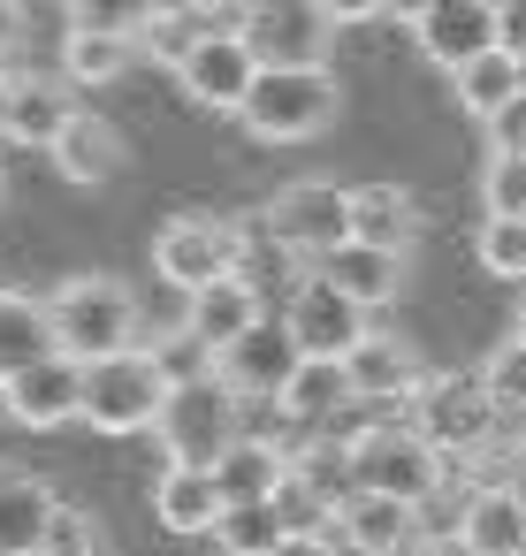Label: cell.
<instances>
[{
    "label": "cell",
    "mask_w": 526,
    "mask_h": 556,
    "mask_svg": "<svg viewBox=\"0 0 526 556\" xmlns=\"http://www.w3.org/2000/svg\"><path fill=\"white\" fill-rule=\"evenodd\" d=\"M47 320H54L62 358H77V366L138 351V298H130L123 275H70V282H54L47 290Z\"/></svg>",
    "instance_id": "cell-1"
},
{
    "label": "cell",
    "mask_w": 526,
    "mask_h": 556,
    "mask_svg": "<svg viewBox=\"0 0 526 556\" xmlns=\"http://www.w3.org/2000/svg\"><path fill=\"white\" fill-rule=\"evenodd\" d=\"M343 465H351V488L366 495H397V503H435L442 480H450V457L412 427V419H374L343 442Z\"/></svg>",
    "instance_id": "cell-2"
},
{
    "label": "cell",
    "mask_w": 526,
    "mask_h": 556,
    "mask_svg": "<svg viewBox=\"0 0 526 556\" xmlns=\"http://www.w3.org/2000/svg\"><path fill=\"white\" fill-rule=\"evenodd\" d=\"M168 389L176 381H168L153 343H138L123 358H100V366H85V427H100V434H153Z\"/></svg>",
    "instance_id": "cell-3"
},
{
    "label": "cell",
    "mask_w": 526,
    "mask_h": 556,
    "mask_svg": "<svg viewBox=\"0 0 526 556\" xmlns=\"http://www.w3.org/2000/svg\"><path fill=\"white\" fill-rule=\"evenodd\" d=\"M237 396L206 374V381H176L168 389V404H161V419H153V442H161V457L168 465H222L237 442H245V427H237Z\"/></svg>",
    "instance_id": "cell-4"
},
{
    "label": "cell",
    "mask_w": 526,
    "mask_h": 556,
    "mask_svg": "<svg viewBox=\"0 0 526 556\" xmlns=\"http://www.w3.org/2000/svg\"><path fill=\"white\" fill-rule=\"evenodd\" d=\"M328 115H336V77L328 70H260L252 100L237 108V123L260 146H298V138L328 130Z\"/></svg>",
    "instance_id": "cell-5"
},
{
    "label": "cell",
    "mask_w": 526,
    "mask_h": 556,
    "mask_svg": "<svg viewBox=\"0 0 526 556\" xmlns=\"http://www.w3.org/2000/svg\"><path fill=\"white\" fill-rule=\"evenodd\" d=\"M260 222H267V244H275L283 260H313V267H321L336 244H351V191L305 176V184H283Z\"/></svg>",
    "instance_id": "cell-6"
},
{
    "label": "cell",
    "mask_w": 526,
    "mask_h": 556,
    "mask_svg": "<svg viewBox=\"0 0 526 556\" xmlns=\"http://www.w3.org/2000/svg\"><path fill=\"white\" fill-rule=\"evenodd\" d=\"M237 39L260 54V70H328L336 16L321 0H245Z\"/></svg>",
    "instance_id": "cell-7"
},
{
    "label": "cell",
    "mask_w": 526,
    "mask_h": 556,
    "mask_svg": "<svg viewBox=\"0 0 526 556\" xmlns=\"http://www.w3.org/2000/svg\"><path fill=\"white\" fill-rule=\"evenodd\" d=\"M412 427L442 450V457H480L496 450V396L480 389V374H427V389L412 396Z\"/></svg>",
    "instance_id": "cell-8"
},
{
    "label": "cell",
    "mask_w": 526,
    "mask_h": 556,
    "mask_svg": "<svg viewBox=\"0 0 526 556\" xmlns=\"http://www.w3.org/2000/svg\"><path fill=\"white\" fill-rule=\"evenodd\" d=\"M237 267H245V229L222 222V214H176L153 237V275L168 290H184V298L222 282V275H237Z\"/></svg>",
    "instance_id": "cell-9"
},
{
    "label": "cell",
    "mask_w": 526,
    "mask_h": 556,
    "mask_svg": "<svg viewBox=\"0 0 526 556\" xmlns=\"http://www.w3.org/2000/svg\"><path fill=\"white\" fill-rule=\"evenodd\" d=\"M176 85H184V100H191L199 115H237V108L252 100V85H260V54L237 39V24H214V31L199 39V54L176 70Z\"/></svg>",
    "instance_id": "cell-10"
},
{
    "label": "cell",
    "mask_w": 526,
    "mask_h": 556,
    "mask_svg": "<svg viewBox=\"0 0 526 556\" xmlns=\"http://www.w3.org/2000/svg\"><path fill=\"white\" fill-rule=\"evenodd\" d=\"M283 328H290V343H298L305 358H351V351L366 343V305L343 298L328 275H305V282L290 290Z\"/></svg>",
    "instance_id": "cell-11"
},
{
    "label": "cell",
    "mask_w": 526,
    "mask_h": 556,
    "mask_svg": "<svg viewBox=\"0 0 526 556\" xmlns=\"http://www.w3.org/2000/svg\"><path fill=\"white\" fill-rule=\"evenodd\" d=\"M298 366H305V351L290 343V328H283V320H260L245 343H229V351L214 358V381H222L237 404H283V389H290Z\"/></svg>",
    "instance_id": "cell-12"
},
{
    "label": "cell",
    "mask_w": 526,
    "mask_h": 556,
    "mask_svg": "<svg viewBox=\"0 0 526 556\" xmlns=\"http://www.w3.org/2000/svg\"><path fill=\"white\" fill-rule=\"evenodd\" d=\"M343 374H351V396H359V404H412V396L427 389L419 351H412L404 336H389V328H366V343L343 358Z\"/></svg>",
    "instance_id": "cell-13"
},
{
    "label": "cell",
    "mask_w": 526,
    "mask_h": 556,
    "mask_svg": "<svg viewBox=\"0 0 526 556\" xmlns=\"http://www.w3.org/2000/svg\"><path fill=\"white\" fill-rule=\"evenodd\" d=\"M9 419H16V427H32V434H54V427L85 419V366L54 351L47 366L16 374V381H9Z\"/></svg>",
    "instance_id": "cell-14"
},
{
    "label": "cell",
    "mask_w": 526,
    "mask_h": 556,
    "mask_svg": "<svg viewBox=\"0 0 526 556\" xmlns=\"http://www.w3.org/2000/svg\"><path fill=\"white\" fill-rule=\"evenodd\" d=\"M260 320H267V305H260V282H252V275H222V282H206V290L184 298V328H191L214 358H222L229 343H245Z\"/></svg>",
    "instance_id": "cell-15"
},
{
    "label": "cell",
    "mask_w": 526,
    "mask_h": 556,
    "mask_svg": "<svg viewBox=\"0 0 526 556\" xmlns=\"http://www.w3.org/2000/svg\"><path fill=\"white\" fill-rule=\"evenodd\" d=\"M412 39H419V54L435 62V70H465V62H480V54H496V9H480V0H435V9L412 24Z\"/></svg>",
    "instance_id": "cell-16"
},
{
    "label": "cell",
    "mask_w": 526,
    "mask_h": 556,
    "mask_svg": "<svg viewBox=\"0 0 526 556\" xmlns=\"http://www.w3.org/2000/svg\"><path fill=\"white\" fill-rule=\"evenodd\" d=\"M336 541L359 548V556H412V548H419V510L397 503V495H366V488H351L343 510H336Z\"/></svg>",
    "instance_id": "cell-17"
},
{
    "label": "cell",
    "mask_w": 526,
    "mask_h": 556,
    "mask_svg": "<svg viewBox=\"0 0 526 556\" xmlns=\"http://www.w3.org/2000/svg\"><path fill=\"white\" fill-rule=\"evenodd\" d=\"M47 161L62 168V184H85V191H100V184H115V176H123L130 146H123V130H115L108 115L77 108V115H70V130L54 138V153H47Z\"/></svg>",
    "instance_id": "cell-18"
},
{
    "label": "cell",
    "mask_w": 526,
    "mask_h": 556,
    "mask_svg": "<svg viewBox=\"0 0 526 556\" xmlns=\"http://www.w3.org/2000/svg\"><path fill=\"white\" fill-rule=\"evenodd\" d=\"M419 199L412 191H397V184H359L351 191V244H374V252H412L419 244Z\"/></svg>",
    "instance_id": "cell-19"
},
{
    "label": "cell",
    "mask_w": 526,
    "mask_h": 556,
    "mask_svg": "<svg viewBox=\"0 0 526 556\" xmlns=\"http://www.w3.org/2000/svg\"><path fill=\"white\" fill-rule=\"evenodd\" d=\"M62 343H54V320H47V298L32 290H0V389H9L16 374L47 366Z\"/></svg>",
    "instance_id": "cell-20"
},
{
    "label": "cell",
    "mask_w": 526,
    "mask_h": 556,
    "mask_svg": "<svg viewBox=\"0 0 526 556\" xmlns=\"http://www.w3.org/2000/svg\"><path fill=\"white\" fill-rule=\"evenodd\" d=\"M458 533L473 556H526V503L503 488H465V510H458Z\"/></svg>",
    "instance_id": "cell-21"
},
{
    "label": "cell",
    "mask_w": 526,
    "mask_h": 556,
    "mask_svg": "<svg viewBox=\"0 0 526 556\" xmlns=\"http://www.w3.org/2000/svg\"><path fill=\"white\" fill-rule=\"evenodd\" d=\"M222 488H214V472L206 465H168L161 480H153V518L168 526V533H214L222 526Z\"/></svg>",
    "instance_id": "cell-22"
},
{
    "label": "cell",
    "mask_w": 526,
    "mask_h": 556,
    "mask_svg": "<svg viewBox=\"0 0 526 556\" xmlns=\"http://www.w3.org/2000/svg\"><path fill=\"white\" fill-rule=\"evenodd\" d=\"M62 495L32 472H0V556H39L47 526H54Z\"/></svg>",
    "instance_id": "cell-23"
},
{
    "label": "cell",
    "mask_w": 526,
    "mask_h": 556,
    "mask_svg": "<svg viewBox=\"0 0 526 556\" xmlns=\"http://www.w3.org/2000/svg\"><path fill=\"white\" fill-rule=\"evenodd\" d=\"M70 115H77V100H70L62 77H16V100H9V146L54 153V138L70 130Z\"/></svg>",
    "instance_id": "cell-24"
},
{
    "label": "cell",
    "mask_w": 526,
    "mask_h": 556,
    "mask_svg": "<svg viewBox=\"0 0 526 556\" xmlns=\"http://www.w3.org/2000/svg\"><path fill=\"white\" fill-rule=\"evenodd\" d=\"M290 480V450L267 442V434H245L222 465H214V488L222 503H275V488Z\"/></svg>",
    "instance_id": "cell-25"
},
{
    "label": "cell",
    "mask_w": 526,
    "mask_h": 556,
    "mask_svg": "<svg viewBox=\"0 0 526 556\" xmlns=\"http://www.w3.org/2000/svg\"><path fill=\"white\" fill-rule=\"evenodd\" d=\"M313 275H328V282H336L343 298H359L366 313L389 305V298L404 290V260H397V252H374V244H336Z\"/></svg>",
    "instance_id": "cell-26"
},
{
    "label": "cell",
    "mask_w": 526,
    "mask_h": 556,
    "mask_svg": "<svg viewBox=\"0 0 526 556\" xmlns=\"http://www.w3.org/2000/svg\"><path fill=\"white\" fill-rule=\"evenodd\" d=\"M214 31V16L199 9V0H161L153 9V24L138 31V54L146 62H161V70H184L191 54H199V39Z\"/></svg>",
    "instance_id": "cell-27"
},
{
    "label": "cell",
    "mask_w": 526,
    "mask_h": 556,
    "mask_svg": "<svg viewBox=\"0 0 526 556\" xmlns=\"http://www.w3.org/2000/svg\"><path fill=\"white\" fill-rule=\"evenodd\" d=\"M450 92H458V108L473 115V123H488V115H503L518 92H526V70L496 47V54H480V62H465L458 77H450Z\"/></svg>",
    "instance_id": "cell-28"
},
{
    "label": "cell",
    "mask_w": 526,
    "mask_h": 556,
    "mask_svg": "<svg viewBox=\"0 0 526 556\" xmlns=\"http://www.w3.org/2000/svg\"><path fill=\"white\" fill-rule=\"evenodd\" d=\"M138 62V39H108V31H70L62 39V85H115Z\"/></svg>",
    "instance_id": "cell-29"
},
{
    "label": "cell",
    "mask_w": 526,
    "mask_h": 556,
    "mask_svg": "<svg viewBox=\"0 0 526 556\" xmlns=\"http://www.w3.org/2000/svg\"><path fill=\"white\" fill-rule=\"evenodd\" d=\"M343 404H359L343 358H305V366L290 374V389H283L275 412H290V419H328V412H343Z\"/></svg>",
    "instance_id": "cell-30"
},
{
    "label": "cell",
    "mask_w": 526,
    "mask_h": 556,
    "mask_svg": "<svg viewBox=\"0 0 526 556\" xmlns=\"http://www.w3.org/2000/svg\"><path fill=\"white\" fill-rule=\"evenodd\" d=\"M283 533H290V526L275 518V503H229L222 526H214V548H222V556H275Z\"/></svg>",
    "instance_id": "cell-31"
},
{
    "label": "cell",
    "mask_w": 526,
    "mask_h": 556,
    "mask_svg": "<svg viewBox=\"0 0 526 556\" xmlns=\"http://www.w3.org/2000/svg\"><path fill=\"white\" fill-rule=\"evenodd\" d=\"M70 9V31H108V39H138L153 24L161 0H62Z\"/></svg>",
    "instance_id": "cell-32"
},
{
    "label": "cell",
    "mask_w": 526,
    "mask_h": 556,
    "mask_svg": "<svg viewBox=\"0 0 526 556\" xmlns=\"http://www.w3.org/2000/svg\"><path fill=\"white\" fill-rule=\"evenodd\" d=\"M480 206H488V222H526V153H488Z\"/></svg>",
    "instance_id": "cell-33"
},
{
    "label": "cell",
    "mask_w": 526,
    "mask_h": 556,
    "mask_svg": "<svg viewBox=\"0 0 526 556\" xmlns=\"http://www.w3.org/2000/svg\"><path fill=\"white\" fill-rule=\"evenodd\" d=\"M480 389L496 396V412H503V419H526V343H518V336L488 351V366H480Z\"/></svg>",
    "instance_id": "cell-34"
},
{
    "label": "cell",
    "mask_w": 526,
    "mask_h": 556,
    "mask_svg": "<svg viewBox=\"0 0 526 556\" xmlns=\"http://www.w3.org/2000/svg\"><path fill=\"white\" fill-rule=\"evenodd\" d=\"M473 252L496 282H526V222H480Z\"/></svg>",
    "instance_id": "cell-35"
},
{
    "label": "cell",
    "mask_w": 526,
    "mask_h": 556,
    "mask_svg": "<svg viewBox=\"0 0 526 556\" xmlns=\"http://www.w3.org/2000/svg\"><path fill=\"white\" fill-rule=\"evenodd\" d=\"M39 556H100V518L77 510V503H62L54 526H47V541H39Z\"/></svg>",
    "instance_id": "cell-36"
},
{
    "label": "cell",
    "mask_w": 526,
    "mask_h": 556,
    "mask_svg": "<svg viewBox=\"0 0 526 556\" xmlns=\"http://www.w3.org/2000/svg\"><path fill=\"white\" fill-rule=\"evenodd\" d=\"M480 130H488V153H526V92H518L503 115H488Z\"/></svg>",
    "instance_id": "cell-37"
},
{
    "label": "cell",
    "mask_w": 526,
    "mask_h": 556,
    "mask_svg": "<svg viewBox=\"0 0 526 556\" xmlns=\"http://www.w3.org/2000/svg\"><path fill=\"white\" fill-rule=\"evenodd\" d=\"M496 47H503V54L526 70V0H511V9L496 16Z\"/></svg>",
    "instance_id": "cell-38"
},
{
    "label": "cell",
    "mask_w": 526,
    "mask_h": 556,
    "mask_svg": "<svg viewBox=\"0 0 526 556\" xmlns=\"http://www.w3.org/2000/svg\"><path fill=\"white\" fill-rule=\"evenodd\" d=\"M321 9L336 24H374V16H389V0H321Z\"/></svg>",
    "instance_id": "cell-39"
},
{
    "label": "cell",
    "mask_w": 526,
    "mask_h": 556,
    "mask_svg": "<svg viewBox=\"0 0 526 556\" xmlns=\"http://www.w3.org/2000/svg\"><path fill=\"white\" fill-rule=\"evenodd\" d=\"M412 556H473V548H465V533H458V526H442V533H419V548H412Z\"/></svg>",
    "instance_id": "cell-40"
},
{
    "label": "cell",
    "mask_w": 526,
    "mask_h": 556,
    "mask_svg": "<svg viewBox=\"0 0 526 556\" xmlns=\"http://www.w3.org/2000/svg\"><path fill=\"white\" fill-rule=\"evenodd\" d=\"M275 556H336V541H328V533H283Z\"/></svg>",
    "instance_id": "cell-41"
},
{
    "label": "cell",
    "mask_w": 526,
    "mask_h": 556,
    "mask_svg": "<svg viewBox=\"0 0 526 556\" xmlns=\"http://www.w3.org/2000/svg\"><path fill=\"white\" fill-rule=\"evenodd\" d=\"M16 39H24V9H16V0H0V62L16 54Z\"/></svg>",
    "instance_id": "cell-42"
},
{
    "label": "cell",
    "mask_w": 526,
    "mask_h": 556,
    "mask_svg": "<svg viewBox=\"0 0 526 556\" xmlns=\"http://www.w3.org/2000/svg\"><path fill=\"white\" fill-rule=\"evenodd\" d=\"M427 9H435V0H389V16H397V24H419Z\"/></svg>",
    "instance_id": "cell-43"
},
{
    "label": "cell",
    "mask_w": 526,
    "mask_h": 556,
    "mask_svg": "<svg viewBox=\"0 0 526 556\" xmlns=\"http://www.w3.org/2000/svg\"><path fill=\"white\" fill-rule=\"evenodd\" d=\"M9 100H16V77L0 70V138H9Z\"/></svg>",
    "instance_id": "cell-44"
},
{
    "label": "cell",
    "mask_w": 526,
    "mask_h": 556,
    "mask_svg": "<svg viewBox=\"0 0 526 556\" xmlns=\"http://www.w3.org/2000/svg\"><path fill=\"white\" fill-rule=\"evenodd\" d=\"M511 495H518V503H526V450H518V457H511Z\"/></svg>",
    "instance_id": "cell-45"
},
{
    "label": "cell",
    "mask_w": 526,
    "mask_h": 556,
    "mask_svg": "<svg viewBox=\"0 0 526 556\" xmlns=\"http://www.w3.org/2000/svg\"><path fill=\"white\" fill-rule=\"evenodd\" d=\"M511 336H518V343H526V305H518V320H511Z\"/></svg>",
    "instance_id": "cell-46"
},
{
    "label": "cell",
    "mask_w": 526,
    "mask_h": 556,
    "mask_svg": "<svg viewBox=\"0 0 526 556\" xmlns=\"http://www.w3.org/2000/svg\"><path fill=\"white\" fill-rule=\"evenodd\" d=\"M518 450H526V419H518Z\"/></svg>",
    "instance_id": "cell-47"
},
{
    "label": "cell",
    "mask_w": 526,
    "mask_h": 556,
    "mask_svg": "<svg viewBox=\"0 0 526 556\" xmlns=\"http://www.w3.org/2000/svg\"><path fill=\"white\" fill-rule=\"evenodd\" d=\"M0 412H9V389H0Z\"/></svg>",
    "instance_id": "cell-48"
},
{
    "label": "cell",
    "mask_w": 526,
    "mask_h": 556,
    "mask_svg": "<svg viewBox=\"0 0 526 556\" xmlns=\"http://www.w3.org/2000/svg\"><path fill=\"white\" fill-rule=\"evenodd\" d=\"M16 9H24V0H16Z\"/></svg>",
    "instance_id": "cell-49"
}]
</instances>
